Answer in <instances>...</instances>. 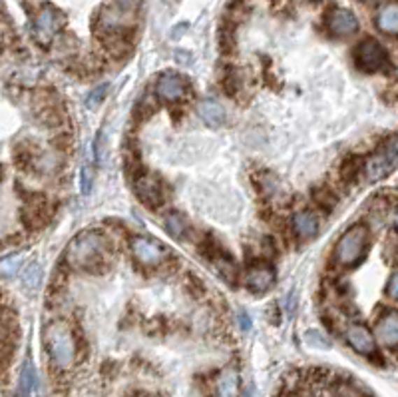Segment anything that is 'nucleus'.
Instances as JSON below:
<instances>
[{"label":"nucleus","instance_id":"f257e3e1","mask_svg":"<svg viewBox=\"0 0 398 397\" xmlns=\"http://www.w3.org/2000/svg\"><path fill=\"white\" fill-rule=\"evenodd\" d=\"M110 246L100 232H82L66 248V264L80 272H100L108 265Z\"/></svg>","mask_w":398,"mask_h":397},{"label":"nucleus","instance_id":"f03ea898","mask_svg":"<svg viewBox=\"0 0 398 397\" xmlns=\"http://www.w3.org/2000/svg\"><path fill=\"white\" fill-rule=\"evenodd\" d=\"M44 347L56 370H70L76 361L78 345L74 331L66 319H52L44 328Z\"/></svg>","mask_w":398,"mask_h":397},{"label":"nucleus","instance_id":"7ed1b4c3","mask_svg":"<svg viewBox=\"0 0 398 397\" xmlns=\"http://www.w3.org/2000/svg\"><path fill=\"white\" fill-rule=\"evenodd\" d=\"M369 228L364 224H355L334 244L333 260L341 267H357L367 258L369 252Z\"/></svg>","mask_w":398,"mask_h":397},{"label":"nucleus","instance_id":"20e7f679","mask_svg":"<svg viewBox=\"0 0 398 397\" xmlns=\"http://www.w3.org/2000/svg\"><path fill=\"white\" fill-rule=\"evenodd\" d=\"M398 168V136H390L383 142V146L374 152L364 164V176L367 180L374 184L385 180L386 176L395 172Z\"/></svg>","mask_w":398,"mask_h":397},{"label":"nucleus","instance_id":"39448f33","mask_svg":"<svg viewBox=\"0 0 398 397\" xmlns=\"http://www.w3.org/2000/svg\"><path fill=\"white\" fill-rule=\"evenodd\" d=\"M353 56H355L357 68L360 72H367V74H376V72H383L390 67V58H388L385 46L374 39L360 40Z\"/></svg>","mask_w":398,"mask_h":397},{"label":"nucleus","instance_id":"423d86ee","mask_svg":"<svg viewBox=\"0 0 398 397\" xmlns=\"http://www.w3.org/2000/svg\"><path fill=\"white\" fill-rule=\"evenodd\" d=\"M66 22V16L56 6H52V4H44L42 8H40L36 16H34V22H32V36L34 40L42 44V46H46V44H50L54 36L62 30Z\"/></svg>","mask_w":398,"mask_h":397},{"label":"nucleus","instance_id":"0eeeda50","mask_svg":"<svg viewBox=\"0 0 398 397\" xmlns=\"http://www.w3.org/2000/svg\"><path fill=\"white\" fill-rule=\"evenodd\" d=\"M129 250L138 264L148 265V267L164 264V260L169 256V250L162 242L148 238V236H134L129 242Z\"/></svg>","mask_w":398,"mask_h":397},{"label":"nucleus","instance_id":"6e6552de","mask_svg":"<svg viewBox=\"0 0 398 397\" xmlns=\"http://www.w3.org/2000/svg\"><path fill=\"white\" fill-rule=\"evenodd\" d=\"M190 92V84L178 72H162L155 80V96L164 102H181Z\"/></svg>","mask_w":398,"mask_h":397},{"label":"nucleus","instance_id":"1a4fd4ad","mask_svg":"<svg viewBox=\"0 0 398 397\" xmlns=\"http://www.w3.org/2000/svg\"><path fill=\"white\" fill-rule=\"evenodd\" d=\"M134 190H136V196L141 200V204L148 208H159L166 198L164 186L154 174H140L134 182Z\"/></svg>","mask_w":398,"mask_h":397},{"label":"nucleus","instance_id":"9d476101","mask_svg":"<svg viewBox=\"0 0 398 397\" xmlns=\"http://www.w3.org/2000/svg\"><path fill=\"white\" fill-rule=\"evenodd\" d=\"M348 345L364 358H374L376 354V335L362 323H350L347 328Z\"/></svg>","mask_w":398,"mask_h":397},{"label":"nucleus","instance_id":"9b49d317","mask_svg":"<svg viewBox=\"0 0 398 397\" xmlns=\"http://www.w3.org/2000/svg\"><path fill=\"white\" fill-rule=\"evenodd\" d=\"M327 27H329V32L333 36L345 39V36H350L359 30V20H357L355 13H350L347 8H333L327 14Z\"/></svg>","mask_w":398,"mask_h":397},{"label":"nucleus","instance_id":"f8f14e48","mask_svg":"<svg viewBox=\"0 0 398 397\" xmlns=\"http://www.w3.org/2000/svg\"><path fill=\"white\" fill-rule=\"evenodd\" d=\"M277 274L269 264H257L251 265L245 274V286L247 290L253 293H265L275 286Z\"/></svg>","mask_w":398,"mask_h":397},{"label":"nucleus","instance_id":"ddd939ff","mask_svg":"<svg viewBox=\"0 0 398 397\" xmlns=\"http://www.w3.org/2000/svg\"><path fill=\"white\" fill-rule=\"evenodd\" d=\"M376 342L385 347H398V312L397 309H386L381 318L376 319L374 326Z\"/></svg>","mask_w":398,"mask_h":397},{"label":"nucleus","instance_id":"4468645a","mask_svg":"<svg viewBox=\"0 0 398 397\" xmlns=\"http://www.w3.org/2000/svg\"><path fill=\"white\" fill-rule=\"evenodd\" d=\"M34 114L42 124H48V126H56L60 124V116H62V110L58 106V102H54L48 92H42L36 96L34 100Z\"/></svg>","mask_w":398,"mask_h":397},{"label":"nucleus","instance_id":"2eb2a0df","mask_svg":"<svg viewBox=\"0 0 398 397\" xmlns=\"http://www.w3.org/2000/svg\"><path fill=\"white\" fill-rule=\"evenodd\" d=\"M321 228V222H319V216L311 210H303V212H297L293 216V232L301 239H311L317 236Z\"/></svg>","mask_w":398,"mask_h":397},{"label":"nucleus","instance_id":"dca6fc26","mask_svg":"<svg viewBox=\"0 0 398 397\" xmlns=\"http://www.w3.org/2000/svg\"><path fill=\"white\" fill-rule=\"evenodd\" d=\"M197 114H199V118L204 120L207 126H211V128H219V126L225 122V118H227L225 108L221 106L218 100H213V98H207L204 102H199Z\"/></svg>","mask_w":398,"mask_h":397},{"label":"nucleus","instance_id":"f3484780","mask_svg":"<svg viewBox=\"0 0 398 397\" xmlns=\"http://www.w3.org/2000/svg\"><path fill=\"white\" fill-rule=\"evenodd\" d=\"M218 397H241V377L235 368L221 371L218 379Z\"/></svg>","mask_w":398,"mask_h":397},{"label":"nucleus","instance_id":"a211bd4d","mask_svg":"<svg viewBox=\"0 0 398 397\" xmlns=\"http://www.w3.org/2000/svg\"><path fill=\"white\" fill-rule=\"evenodd\" d=\"M22 218L28 228H40L46 224L48 220V210H46V200L34 198L26 202L24 210H22Z\"/></svg>","mask_w":398,"mask_h":397},{"label":"nucleus","instance_id":"6ab92c4d","mask_svg":"<svg viewBox=\"0 0 398 397\" xmlns=\"http://www.w3.org/2000/svg\"><path fill=\"white\" fill-rule=\"evenodd\" d=\"M376 27L385 34H398V4H386L378 11Z\"/></svg>","mask_w":398,"mask_h":397},{"label":"nucleus","instance_id":"aec40b11","mask_svg":"<svg viewBox=\"0 0 398 397\" xmlns=\"http://www.w3.org/2000/svg\"><path fill=\"white\" fill-rule=\"evenodd\" d=\"M34 389V368L30 363V359H26V363L22 365L20 377H18V385H16V396L14 397H30Z\"/></svg>","mask_w":398,"mask_h":397},{"label":"nucleus","instance_id":"412c9836","mask_svg":"<svg viewBox=\"0 0 398 397\" xmlns=\"http://www.w3.org/2000/svg\"><path fill=\"white\" fill-rule=\"evenodd\" d=\"M164 225H166L167 234H169V236H173L176 239L185 238V234H187V230H190V225H187V222H185V218L178 212L167 214L166 220H164Z\"/></svg>","mask_w":398,"mask_h":397},{"label":"nucleus","instance_id":"4be33fe9","mask_svg":"<svg viewBox=\"0 0 398 397\" xmlns=\"http://www.w3.org/2000/svg\"><path fill=\"white\" fill-rule=\"evenodd\" d=\"M42 281V270L36 262L26 265L24 274H22V284H24L26 290H36Z\"/></svg>","mask_w":398,"mask_h":397},{"label":"nucleus","instance_id":"5701e85b","mask_svg":"<svg viewBox=\"0 0 398 397\" xmlns=\"http://www.w3.org/2000/svg\"><path fill=\"white\" fill-rule=\"evenodd\" d=\"M20 264H22V256H20V253H10V256H6V258L2 260V265H0V270H2V278L4 279L14 278V276L18 274V270H20Z\"/></svg>","mask_w":398,"mask_h":397},{"label":"nucleus","instance_id":"b1692460","mask_svg":"<svg viewBox=\"0 0 398 397\" xmlns=\"http://www.w3.org/2000/svg\"><path fill=\"white\" fill-rule=\"evenodd\" d=\"M106 150H108V146H106V128H100L98 134H96V138H94V160H96V164H104V158H106Z\"/></svg>","mask_w":398,"mask_h":397},{"label":"nucleus","instance_id":"393cba45","mask_svg":"<svg viewBox=\"0 0 398 397\" xmlns=\"http://www.w3.org/2000/svg\"><path fill=\"white\" fill-rule=\"evenodd\" d=\"M360 170H364V166H360L359 158H348L347 162H345V166H343V176H345V180L353 182L355 176H357Z\"/></svg>","mask_w":398,"mask_h":397},{"label":"nucleus","instance_id":"a878e982","mask_svg":"<svg viewBox=\"0 0 398 397\" xmlns=\"http://www.w3.org/2000/svg\"><path fill=\"white\" fill-rule=\"evenodd\" d=\"M305 340H307L308 345H313V347H329V342H327V337L322 335L321 331L317 330H308L307 333H305Z\"/></svg>","mask_w":398,"mask_h":397},{"label":"nucleus","instance_id":"bb28decb","mask_svg":"<svg viewBox=\"0 0 398 397\" xmlns=\"http://www.w3.org/2000/svg\"><path fill=\"white\" fill-rule=\"evenodd\" d=\"M106 92H108V86L104 84V86H98L94 92L86 98V106L88 108H96V106H100L102 104V100L106 98Z\"/></svg>","mask_w":398,"mask_h":397},{"label":"nucleus","instance_id":"cd10ccee","mask_svg":"<svg viewBox=\"0 0 398 397\" xmlns=\"http://www.w3.org/2000/svg\"><path fill=\"white\" fill-rule=\"evenodd\" d=\"M80 186H82V194H90L92 186H94V176H92L88 166H84L80 172Z\"/></svg>","mask_w":398,"mask_h":397},{"label":"nucleus","instance_id":"c85d7f7f","mask_svg":"<svg viewBox=\"0 0 398 397\" xmlns=\"http://www.w3.org/2000/svg\"><path fill=\"white\" fill-rule=\"evenodd\" d=\"M386 295L390 298V300H397L398 302V270L388 278L386 281Z\"/></svg>","mask_w":398,"mask_h":397},{"label":"nucleus","instance_id":"c756f323","mask_svg":"<svg viewBox=\"0 0 398 397\" xmlns=\"http://www.w3.org/2000/svg\"><path fill=\"white\" fill-rule=\"evenodd\" d=\"M334 397H362V396H360L353 385L339 384L336 385V389H334Z\"/></svg>","mask_w":398,"mask_h":397},{"label":"nucleus","instance_id":"7c9ffc66","mask_svg":"<svg viewBox=\"0 0 398 397\" xmlns=\"http://www.w3.org/2000/svg\"><path fill=\"white\" fill-rule=\"evenodd\" d=\"M239 319H241V328H243L245 331L251 328V321H249V318H247L245 314H239Z\"/></svg>","mask_w":398,"mask_h":397},{"label":"nucleus","instance_id":"2f4dec72","mask_svg":"<svg viewBox=\"0 0 398 397\" xmlns=\"http://www.w3.org/2000/svg\"><path fill=\"white\" fill-rule=\"evenodd\" d=\"M395 228H397V232H398V208H397V212H395Z\"/></svg>","mask_w":398,"mask_h":397}]
</instances>
